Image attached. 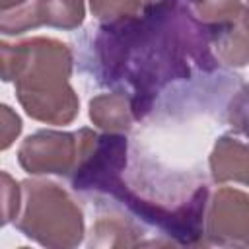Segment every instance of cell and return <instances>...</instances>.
<instances>
[{
	"mask_svg": "<svg viewBox=\"0 0 249 249\" xmlns=\"http://www.w3.org/2000/svg\"><path fill=\"white\" fill-rule=\"evenodd\" d=\"M21 183L14 181L10 177V173L2 171V224H10L18 218L19 210H21Z\"/></svg>",
	"mask_w": 249,
	"mask_h": 249,
	"instance_id": "4fadbf2b",
	"label": "cell"
},
{
	"mask_svg": "<svg viewBox=\"0 0 249 249\" xmlns=\"http://www.w3.org/2000/svg\"><path fill=\"white\" fill-rule=\"evenodd\" d=\"M23 2L25 0H2L0 6H2V12H8V10H12V8H16V6L23 4Z\"/></svg>",
	"mask_w": 249,
	"mask_h": 249,
	"instance_id": "9a60e30c",
	"label": "cell"
},
{
	"mask_svg": "<svg viewBox=\"0 0 249 249\" xmlns=\"http://www.w3.org/2000/svg\"><path fill=\"white\" fill-rule=\"evenodd\" d=\"M158 2L160 0H89V8L99 23H107L138 16Z\"/></svg>",
	"mask_w": 249,
	"mask_h": 249,
	"instance_id": "30bf717a",
	"label": "cell"
},
{
	"mask_svg": "<svg viewBox=\"0 0 249 249\" xmlns=\"http://www.w3.org/2000/svg\"><path fill=\"white\" fill-rule=\"evenodd\" d=\"M212 51L220 66L243 68L249 64V8L224 25L212 27Z\"/></svg>",
	"mask_w": 249,
	"mask_h": 249,
	"instance_id": "ba28073f",
	"label": "cell"
},
{
	"mask_svg": "<svg viewBox=\"0 0 249 249\" xmlns=\"http://www.w3.org/2000/svg\"><path fill=\"white\" fill-rule=\"evenodd\" d=\"M19 132H21V119L8 105H2V150H8Z\"/></svg>",
	"mask_w": 249,
	"mask_h": 249,
	"instance_id": "5bb4252c",
	"label": "cell"
},
{
	"mask_svg": "<svg viewBox=\"0 0 249 249\" xmlns=\"http://www.w3.org/2000/svg\"><path fill=\"white\" fill-rule=\"evenodd\" d=\"M21 210L14 226L45 247H76L84 237V214L78 200L54 181H21Z\"/></svg>",
	"mask_w": 249,
	"mask_h": 249,
	"instance_id": "3957f363",
	"label": "cell"
},
{
	"mask_svg": "<svg viewBox=\"0 0 249 249\" xmlns=\"http://www.w3.org/2000/svg\"><path fill=\"white\" fill-rule=\"evenodd\" d=\"M76 158V132L37 130L29 134L18 150V161L29 175H70Z\"/></svg>",
	"mask_w": 249,
	"mask_h": 249,
	"instance_id": "5b68a950",
	"label": "cell"
},
{
	"mask_svg": "<svg viewBox=\"0 0 249 249\" xmlns=\"http://www.w3.org/2000/svg\"><path fill=\"white\" fill-rule=\"evenodd\" d=\"M208 169L214 183L249 185V138L243 140L233 134L216 138L208 156Z\"/></svg>",
	"mask_w": 249,
	"mask_h": 249,
	"instance_id": "52a82bcc",
	"label": "cell"
},
{
	"mask_svg": "<svg viewBox=\"0 0 249 249\" xmlns=\"http://www.w3.org/2000/svg\"><path fill=\"white\" fill-rule=\"evenodd\" d=\"M245 6H247V8H249V0H247V4H245Z\"/></svg>",
	"mask_w": 249,
	"mask_h": 249,
	"instance_id": "2e32d148",
	"label": "cell"
},
{
	"mask_svg": "<svg viewBox=\"0 0 249 249\" xmlns=\"http://www.w3.org/2000/svg\"><path fill=\"white\" fill-rule=\"evenodd\" d=\"M226 124L249 138V82L239 84L226 103Z\"/></svg>",
	"mask_w": 249,
	"mask_h": 249,
	"instance_id": "7c38bea8",
	"label": "cell"
},
{
	"mask_svg": "<svg viewBox=\"0 0 249 249\" xmlns=\"http://www.w3.org/2000/svg\"><path fill=\"white\" fill-rule=\"evenodd\" d=\"M212 31L191 0H160L138 16L86 29L78 70L99 88L124 91L142 123L169 86L220 70Z\"/></svg>",
	"mask_w": 249,
	"mask_h": 249,
	"instance_id": "6da1fadb",
	"label": "cell"
},
{
	"mask_svg": "<svg viewBox=\"0 0 249 249\" xmlns=\"http://www.w3.org/2000/svg\"><path fill=\"white\" fill-rule=\"evenodd\" d=\"M72 66L74 53L58 39L2 41V80H14L18 101L35 121L58 126L78 117L80 99L68 82Z\"/></svg>",
	"mask_w": 249,
	"mask_h": 249,
	"instance_id": "7a4b0ae2",
	"label": "cell"
},
{
	"mask_svg": "<svg viewBox=\"0 0 249 249\" xmlns=\"http://www.w3.org/2000/svg\"><path fill=\"white\" fill-rule=\"evenodd\" d=\"M86 18L84 0H25L2 12L0 29L4 35H21L41 25L56 29H78Z\"/></svg>",
	"mask_w": 249,
	"mask_h": 249,
	"instance_id": "8992f818",
	"label": "cell"
},
{
	"mask_svg": "<svg viewBox=\"0 0 249 249\" xmlns=\"http://www.w3.org/2000/svg\"><path fill=\"white\" fill-rule=\"evenodd\" d=\"M204 245L247 247L249 245V195L220 187L208 196L204 210Z\"/></svg>",
	"mask_w": 249,
	"mask_h": 249,
	"instance_id": "277c9868",
	"label": "cell"
},
{
	"mask_svg": "<svg viewBox=\"0 0 249 249\" xmlns=\"http://www.w3.org/2000/svg\"><path fill=\"white\" fill-rule=\"evenodd\" d=\"M89 119L105 132L128 134L136 123L132 101L124 91L99 93L89 99Z\"/></svg>",
	"mask_w": 249,
	"mask_h": 249,
	"instance_id": "9c48e42d",
	"label": "cell"
},
{
	"mask_svg": "<svg viewBox=\"0 0 249 249\" xmlns=\"http://www.w3.org/2000/svg\"><path fill=\"white\" fill-rule=\"evenodd\" d=\"M195 16L206 25H224L233 21L241 10V0H191Z\"/></svg>",
	"mask_w": 249,
	"mask_h": 249,
	"instance_id": "8fae6325",
	"label": "cell"
}]
</instances>
